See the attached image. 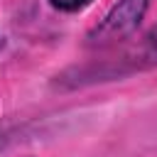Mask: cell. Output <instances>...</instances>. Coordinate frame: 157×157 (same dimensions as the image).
I'll return each mask as SVG.
<instances>
[{
    "label": "cell",
    "mask_w": 157,
    "mask_h": 157,
    "mask_svg": "<svg viewBox=\"0 0 157 157\" xmlns=\"http://www.w3.org/2000/svg\"><path fill=\"white\" fill-rule=\"evenodd\" d=\"M147 5H150V0H118L108 10V15L101 20V25L93 29L91 37L96 42H110V39H120V37L130 34L140 25Z\"/></svg>",
    "instance_id": "6da1fadb"
},
{
    "label": "cell",
    "mask_w": 157,
    "mask_h": 157,
    "mask_svg": "<svg viewBox=\"0 0 157 157\" xmlns=\"http://www.w3.org/2000/svg\"><path fill=\"white\" fill-rule=\"evenodd\" d=\"M49 2H52V7H56L61 12H76V10L86 7L88 2H93V0H49Z\"/></svg>",
    "instance_id": "7a4b0ae2"
},
{
    "label": "cell",
    "mask_w": 157,
    "mask_h": 157,
    "mask_svg": "<svg viewBox=\"0 0 157 157\" xmlns=\"http://www.w3.org/2000/svg\"><path fill=\"white\" fill-rule=\"evenodd\" d=\"M147 42H150V47H155V49H157V25L150 29V34H147Z\"/></svg>",
    "instance_id": "3957f363"
}]
</instances>
